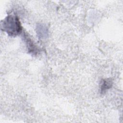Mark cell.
I'll list each match as a JSON object with an SVG mask.
<instances>
[{"label":"cell","mask_w":123,"mask_h":123,"mask_svg":"<svg viewBox=\"0 0 123 123\" xmlns=\"http://www.w3.org/2000/svg\"><path fill=\"white\" fill-rule=\"evenodd\" d=\"M1 29L12 37L16 36L21 33L22 27L16 15H8L1 22Z\"/></svg>","instance_id":"obj_1"},{"label":"cell","mask_w":123,"mask_h":123,"mask_svg":"<svg viewBox=\"0 0 123 123\" xmlns=\"http://www.w3.org/2000/svg\"><path fill=\"white\" fill-rule=\"evenodd\" d=\"M37 32L38 37L41 39L46 38L48 36V29L44 25L38 24L37 26Z\"/></svg>","instance_id":"obj_2"},{"label":"cell","mask_w":123,"mask_h":123,"mask_svg":"<svg viewBox=\"0 0 123 123\" xmlns=\"http://www.w3.org/2000/svg\"><path fill=\"white\" fill-rule=\"evenodd\" d=\"M112 86V81L110 79L103 80L101 86V92L104 93L107 89L110 88Z\"/></svg>","instance_id":"obj_3"},{"label":"cell","mask_w":123,"mask_h":123,"mask_svg":"<svg viewBox=\"0 0 123 123\" xmlns=\"http://www.w3.org/2000/svg\"><path fill=\"white\" fill-rule=\"evenodd\" d=\"M25 39L26 44H27V47L28 50L30 51V52L33 53L34 52V53H36L37 50V48L33 44V43L32 42L31 40L26 35H25Z\"/></svg>","instance_id":"obj_4"}]
</instances>
